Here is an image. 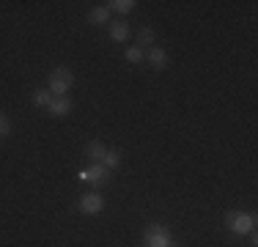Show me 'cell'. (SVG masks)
Returning <instances> with one entry per match:
<instances>
[{"label":"cell","instance_id":"4","mask_svg":"<svg viewBox=\"0 0 258 247\" xmlns=\"http://www.w3.org/2000/svg\"><path fill=\"white\" fill-rule=\"evenodd\" d=\"M80 178H83V181H91V184H104L110 178V170L104 168L102 162H91L85 170H80Z\"/></svg>","mask_w":258,"mask_h":247},{"label":"cell","instance_id":"12","mask_svg":"<svg viewBox=\"0 0 258 247\" xmlns=\"http://www.w3.org/2000/svg\"><path fill=\"white\" fill-rule=\"evenodd\" d=\"M102 165H104L107 170L118 168V165H121V154H118V151H113V148H107V154L102 157Z\"/></svg>","mask_w":258,"mask_h":247},{"label":"cell","instance_id":"9","mask_svg":"<svg viewBox=\"0 0 258 247\" xmlns=\"http://www.w3.org/2000/svg\"><path fill=\"white\" fill-rule=\"evenodd\" d=\"M107 154V146L99 143V140H94V143H88L85 146V157L88 159H94V162H102V157Z\"/></svg>","mask_w":258,"mask_h":247},{"label":"cell","instance_id":"16","mask_svg":"<svg viewBox=\"0 0 258 247\" xmlns=\"http://www.w3.org/2000/svg\"><path fill=\"white\" fill-rule=\"evenodd\" d=\"M9 132H11V124H9V118H6L3 113H0V138H6Z\"/></svg>","mask_w":258,"mask_h":247},{"label":"cell","instance_id":"2","mask_svg":"<svg viewBox=\"0 0 258 247\" xmlns=\"http://www.w3.org/2000/svg\"><path fill=\"white\" fill-rule=\"evenodd\" d=\"M225 225L233 236H247L250 231H255V217L250 212H231L225 217Z\"/></svg>","mask_w":258,"mask_h":247},{"label":"cell","instance_id":"17","mask_svg":"<svg viewBox=\"0 0 258 247\" xmlns=\"http://www.w3.org/2000/svg\"><path fill=\"white\" fill-rule=\"evenodd\" d=\"M170 247H176V244H170Z\"/></svg>","mask_w":258,"mask_h":247},{"label":"cell","instance_id":"11","mask_svg":"<svg viewBox=\"0 0 258 247\" xmlns=\"http://www.w3.org/2000/svg\"><path fill=\"white\" fill-rule=\"evenodd\" d=\"M135 6H138L135 0H110L107 9H110V11H118V14H129V11L135 9Z\"/></svg>","mask_w":258,"mask_h":247},{"label":"cell","instance_id":"8","mask_svg":"<svg viewBox=\"0 0 258 247\" xmlns=\"http://www.w3.org/2000/svg\"><path fill=\"white\" fill-rule=\"evenodd\" d=\"M149 60H151L154 69H165V66H168V52L154 44V47H149Z\"/></svg>","mask_w":258,"mask_h":247},{"label":"cell","instance_id":"13","mask_svg":"<svg viewBox=\"0 0 258 247\" xmlns=\"http://www.w3.org/2000/svg\"><path fill=\"white\" fill-rule=\"evenodd\" d=\"M138 47L143 49V47H154V30L151 28H140V33H138Z\"/></svg>","mask_w":258,"mask_h":247},{"label":"cell","instance_id":"6","mask_svg":"<svg viewBox=\"0 0 258 247\" xmlns=\"http://www.w3.org/2000/svg\"><path fill=\"white\" fill-rule=\"evenodd\" d=\"M47 110H50V115H55V118L69 115L72 113V99L69 96H52V102L47 104Z\"/></svg>","mask_w":258,"mask_h":247},{"label":"cell","instance_id":"7","mask_svg":"<svg viewBox=\"0 0 258 247\" xmlns=\"http://www.w3.org/2000/svg\"><path fill=\"white\" fill-rule=\"evenodd\" d=\"M129 33H132V28H129L124 20L110 22V39H113V41H126V39H129Z\"/></svg>","mask_w":258,"mask_h":247},{"label":"cell","instance_id":"14","mask_svg":"<svg viewBox=\"0 0 258 247\" xmlns=\"http://www.w3.org/2000/svg\"><path fill=\"white\" fill-rule=\"evenodd\" d=\"M52 102V94H50V88H39L33 94V104H39V107H47V104Z\"/></svg>","mask_w":258,"mask_h":247},{"label":"cell","instance_id":"10","mask_svg":"<svg viewBox=\"0 0 258 247\" xmlns=\"http://www.w3.org/2000/svg\"><path fill=\"white\" fill-rule=\"evenodd\" d=\"M88 22H94V25L110 22V9H107V6H96L94 11H88Z\"/></svg>","mask_w":258,"mask_h":247},{"label":"cell","instance_id":"1","mask_svg":"<svg viewBox=\"0 0 258 247\" xmlns=\"http://www.w3.org/2000/svg\"><path fill=\"white\" fill-rule=\"evenodd\" d=\"M72 83H75V74L72 69H66V66H58V69L50 72V80H47V88H50L52 96H66L72 88Z\"/></svg>","mask_w":258,"mask_h":247},{"label":"cell","instance_id":"5","mask_svg":"<svg viewBox=\"0 0 258 247\" xmlns=\"http://www.w3.org/2000/svg\"><path fill=\"white\" fill-rule=\"evenodd\" d=\"M104 209V198L99 193H85L80 198V212L83 214H99Z\"/></svg>","mask_w":258,"mask_h":247},{"label":"cell","instance_id":"15","mask_svg":"<svg viewBox=\"0 0 258 247\" xmlns=\"http://www.w3.org/2000/svg\"><path fill=\"white\" fill-rule=\"evenodd\" d=\"M143 49H140V47H129L126 49V52H124V58L129 60V64H140V60H143Z\"/></svg>","mask_w":258,"mask_h":247},{"label":"cell","instance_id":"3","mask_svg":"<svg viewBox=\"0 0 258 247\" xmlns=\"http://www.w3.org/2000/svg\"><path fill=\"white\" fill-rule=\"evenodd\" d=\"M170 244H173V236L165 225L154 222V225L146 228V247H170Z\"/></svg>","mask_w":258,"mask_h":247}]
</instances>
